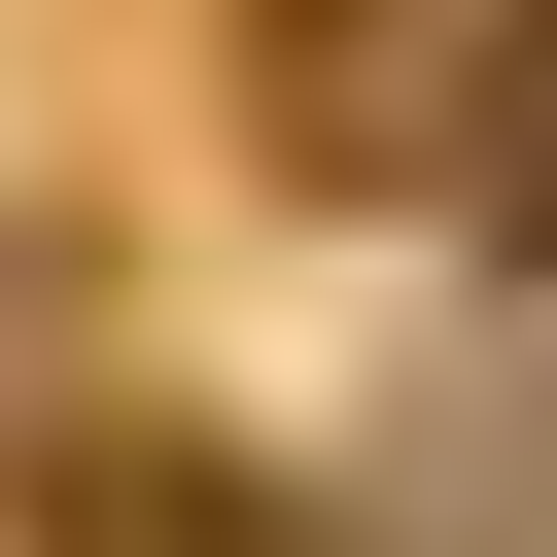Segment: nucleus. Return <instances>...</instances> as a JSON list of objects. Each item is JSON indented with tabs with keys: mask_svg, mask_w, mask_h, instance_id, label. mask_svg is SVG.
Returning <instances> with one entry per match:
<instances>
[{
	"mask_svg": "<svg viewBox=\"0 0 557 557\" xmlns=\"http://www.w3.org/2000/svg\"><path fill=\"white\" fill-rule=\"evenodd\" d=\"M35 557H278V487H244L209 418H104V453L35 487Z\"/></svg>",
	"mask_w": 557,
	"mask_h": 557,
	"instance_id": "f257e3e1",
	"label": "nucleus"
},
{
	"mask_svg": "<svg viewBox=\"0 0 557 557\" xmlns=\"http://www.w3.org/2000/svg\"><path fill=\"white\" fill-rule=\"evenodd\" d=\"M453 174H487V209H522V244H557V0H522V35H487V70H453Z\"/></svg>",
	"mask_w": 557,
	"mask_h": 557,
	"instance_id": "7ed1b4c3",
	"label": "nucleus"
},
{
	"mask_svg": "<svg viewBox=\"0 0 557 557\" xmlns=\"http://www.w3.org/2000/svg\"><path fill=\"white\" fill-rule=\"evenodd\" d=\"M244 139L383 174V139H418V35H383V0H244Z\"/></svg>",
	"mask_w": 557,
	"mask_h": 557,
	"instance_id": "f03ea898",
	"label": "nucleus"
}]
</instances>
